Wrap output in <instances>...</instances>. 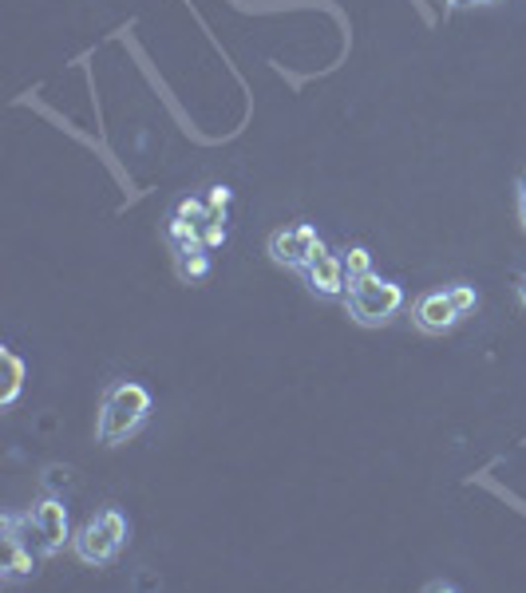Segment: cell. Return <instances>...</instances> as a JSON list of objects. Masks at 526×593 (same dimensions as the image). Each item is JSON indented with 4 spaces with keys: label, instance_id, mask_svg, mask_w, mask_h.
<instances>
[{
    "label": "cell",
    "instance_id": "obj_4",
    "mask_svg": "<svg viewBox=\"0 0 526 593\" xmlns=\"http://www.w3.org/2000/svg\"><path fill=\"white\" fill-rule=\"evenodd\" d=\"M344 305H349V316L364 329H380L388 324L396 313L404 309V289L392 281V277L369 273L361 281H349V293H344Z\"/></svg>",
    "mask_w": 526,
    "mask_h": 593
},
{
    "label": "cell",
    "instance_id": "obj_12",
    "mask_svg": "<svg viewBox=\"0 0 526 593\" xmlns=\"http://www.w3.org/2000/svg\"><path fill=\"white\" fill-rule=\"evenodd\" d=\"M166 237H171L174 245L202 242V226H198V222H186V217H178V214H171V222H166Z\"/></svg>",
    "mask_w": 526,
    "mask_h": 593
},
{
    "label": "cell",
    "instance_id": "obj_7",
    "mask_svg": "<svg viewBox=\"0 0 526 593\" xmlns=\"http://www.w3.org/2000/svg\"><path fill=\"white\" fill-rule=\"evenodd\" d=\"M459 321H463V316L455 313V305H451L448 289L423 293L420 301H415V309H412V324H415L420 332H428V336H443V332H451Z\"/></svg>",
    "mask_w": 526,
    "mask_h": 593
},
{
    "label": "cell",
    "instance_id": "obj_15",
    "mask_svg": "<svg viewBox=\"0 0 526 593\" xmlns=\"http://www.w3.org/2000/svg\"><path fill=\"white\" fill-rule=\"evenodd\" d=\"M202 245H206V250H218V245H226V222H206V226H202Z\"/></svg>",
    "mask_w": 526,
    "mask_h": 593
},
{
    "label": "cell",
    "instance_id": "obj_6",
    "mask_svg": "<svg viewBox=\"0 0 526 593\" xmlns=\"http://www.w3.org/2000/svg\"><path fill=\"white\" fill-rule=\"evenodd\" d=\"M305 285L316 293V296H344L349 293V277H344V261H341V253H333L329 245H316V253L309 257V265H305Z\"/></svg>",
    "mask_w": 526,
    "mask_h": 593
},
{
    "label": "cell",
    "instance_id": "obj_10",
    "mask_svg": "<svg viewBox=\"0 0 526 593\" xmlns=\"http://www.w3.org/2000/svg\"><path fill=\"white\" fill-rule=\"evenodd\" d=\"M0 356H4V392H0V403H4V408H13L16 395H20V388H24L28 368H24V360L16 356V349H4Z\"/></svg>",
    "mask_w": 526,
    "mask_h": 593
},
{
    "label": "cell",
    "instance_id": "obj_19",
    "mask_svg": "<svg viewBox=\"0 0 526 593\" xmlns=\"http://www.w3.org/2000/svg\"><path fill=\"white\" fill-rule=\"evenodd\" d=\"M519 301H522V309H526V277L519 281Z\"/></svg>",
    "mask_w": 526,
    "mask_h": 593
},
{
    "label": "cell",
    "instance_id": "obj_1",
    "mask_svg": "<svg viewBox=\"0 0 526 593\" xmlns=\"http://www.w3.org/2000/svg\"><path fill=\"white\" fill-rule=\"evenodd\" d=\"M155 400H151V388L138 380H111L103 392V403H99V439L107 443V447H115V443H127L131 435L147 423V415H151Z\"/></svg>",
    "mask_w": 526,
    "mask_h": 593
},
{
    "label": "cell",
    "instance_id": "obj_3",
    "mask_svg": "<svg viewBox=\"0 0 526 593\" xmlns=\"http://www.w3.org/2000/svg\"><path fill=\"white\" fill-rule=\"evenodd\" d=\"M127 534H131V527H127L123 510L107 507V510L92 514V518L72 534V550L84 566H111L119 558V550L127 546Z\"/></svg>",
    "mask_w": 526,
    "mask_h": 593
},
{
    "label": "cell",
    "instance_id": "obj_20",
    "mask_svg": "<svg viewBox=\"0 0 526 593\" xmlns=\"http://www.w3.org/2000/svg\"><path fill=\"white\" fill-rule=\"evenodd\" d=\"M519 217H522V230H526V206H519Z\"/></svg>",
    "mask_w": 526,
    "mask_h": 593
},
{
    "label": "cell",
    "instance_id": "obj_8",
    "mask_svg": "<svg viewBox=\"0 0 526 593\" xmlns=\"http://www.w3.org/2000/svg\"><path fill=\"white\" fill-rule=\"evenodd\" d=\"M174 270L183 281H202L210 273V250L202 242H191V245H174Z\"/></svg>",
    "mask_w": 526,
    "mask_h": 593
},
{
    "label": "cell",
    "instance_id": "obj_13",
    "mask_svg": "<svg viewBox=\"0 0 526 593\" xmlns=\"http://www.w3.org/2000/svg\"><path fill=\"white\" fill-rule=\"evenodd\" d=\"M448 296L455 305V313L459 316H471L479 309V293H475V285H448Z\"/></svg>",
    "mask_w": 526,
    "mask_h": 593
},
{
    "label": "cell",
    "instance_id": "obj_9",
    "mask_svg": "<svg viewBox=\"0 0 526 593\" xmlns=\"http://www.w3.org/2000/svg\"><path fill=\"white\" fill-rule=\"evenodd\" d=\"M36 573V550L24 538H4V581H20Z\"/></svg>",
    "mask_w": 526,
    "mask_h": 593
},
{
    "label": "cell",
    "instance_id": "obj_17",
    "mask_svg": "<svg viewBox=\"0 0 526 593\" xmlns=\"http://www.w3.org/2000/svg\"><path fill=\"white\" fill-rule=\"evenodd\" d=\"M451 8H475V4H495V0H448Z\"/></svg>",
    "mask_w": 526,
    "mask_h": 593
},
{
    "label": "cell",
    "instance_id": "obj_5",
    "mask_svg": "<svg viewBox=\"0 0 526 593\" xmlns=\"http://www.w3.org/2000/svg\"><path fill=\"white\" fill-rule=\"evenodd\" d=\"M321 245V234L313 230L309 222H297V226H281V230L270 234V257L285 270H305L309 257Z\"/></svg>",
    "mask_w": 526,
    "mask_h": 593
},
{
    "label": "cell",
    "instance_id": "obj_11",
    "mask_svg": "<svg viewBox=\"0 0 526 593\" xmlns=\"http://www.w3.org/2000/svg\"><path fill=\"white\" fill-rule=\"evenodd\" d=\"M341 261H344V277H349V281H361V277L372 273V253L364 250V245H349V250L341 253Z\"/></svg>",
    "mask_w": 526,
    "mask_h": 593
},
{
    "label": "cell",
    "instance_id": "obj_16",
    "mask_svg": "<svg viewBox=\"0 0 526 593\" xmlns=\"http://www.w3.org/2000/svg\"><path fill=\"white\" fill-rule=\"evenodd\" d=\"M234 202V190L226 182H218V186H210V194H206V206H214V210H226V206Z\"/></svg>",
    "mask_w": 526,
    "mask_h": 593
},
{
    "label": "cell",
    "instance_id": "obj_14",
    "mask_svg": "<svg viewBox=\"0 0 526 593\" xmlns=\"http://www.w3.org/2000/svg\"><path fill=\"white\" fill-rule=\"evenodd\" d=\"M206 210H210V206H206V198H178V206H174L178 217H186V222H198V226L206 222Z\"/></svg>",
    "mask_w": 526,
    "mask_h": 593
},
{
    "label": "cell",
    "instance_id": "obj_18",
    "mask_svg": "<svg viewBox=\"0 0 526 593\" xmlns=\"http://www.w3.org/2000/svg\"><path fill=\"white\" fill-rule=\"evenodd\" d=\"M519 206H526V171H522V178H519Z\"/></svg>",
    "mask_w": 526,
    "mask_h": 593
},
{
    "label": "cell",
    "instance_id": "obj_2",
    "mask_svg": "<svg viewBox=\"0 0 526 593\" xmlns=\"http://www.w3.org/2000/svg\"><path fill=\"white\" fill-rule=\"evenodd\" d=\"M4 538H24L28 546L44 558H52L72 542V530H67V507L56 499V494H44L40 502H32L24 514H8L4 518Z\"/></svg>",
    "mask_w": 526,
    "mask_h": 593
}]
</instances>
